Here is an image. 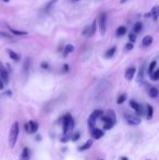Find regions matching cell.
I'll list each match as a JSON object with an SVG mask.
<instances>
[{
	"mask_svg": "<svg viewBox=\"0 0 159 160\" xmlns=\"http://www.w3.org/2000/svg\"><path fill=\"white\" fill-rule=\"evenodd\" d=\"M19 133H20L19 123L14 122V123L12 124V126H11L10 132H9V145H10L11 148H13L15 146L17 136H19Z\"/></svg>",
	"mask_w": 159,
	"mask_h": 160,
	"instance_id": "obj_1",
	"label": "cell"
},
{
	"mask_svg": "<svg viewBox=\"0 0 159 160\" xmlns=\"http://www.w3.org/2000/svg\"><path fill=\"white\" fill-rule=\"evenodd\" d=\"M74 128V120L70 114L63 117V134H67L68 131Z\"/></svg>",
	"mask_w": 159,
	"mask_h": 160,
	"instance_id": "obj_2",
	"label": "cell"
},
{
	"mask_svg": "<svg viewBox=\"0 0 159 160\" xmlns=\"http://www.w3.org/2000/svg\"><path fill=\"white\" fill-rule=\"evenodd\" d=\"M103 110H95L94 112H92V114L89 115V118H88V128H93L95 125V123H96V120L98 119L99 117H101L103 115Z\"/></svg>",
	"mask_w": 159,
	"mask_h": 160,
	"instance_id": "obj_3",
	"label": "cell"
},
{
	"mask_svg": "<svg viewBox=\"0 0 159 160\" xmlns=\"http://www.w3.org/2000/svg\"><path fill=\"white\" fill-rule=\"evenodd\" d=\"M98 23H99V31H100L101 35H105L106 30H107V13L103 12L99 15Z\"/></svg>",
	"mask_w": 159,
	"mask_h": 160,
	"instance_id": "obj_4",
	"label": "cell"
},
{
	"mask_svg": "<svg viewBox=\"0 0 159 160\" xmlns=\"http://www.w3.org/2000/svg\"><path fill=\"white\" fill-rule=\"evenodd\" d=\"M37 130H38V123L35 121H30L28 123L25 124V131L27 133H31V134H33V133L37 132Z\"/></svg>",
	"mask_w": 159,
	"mask_h": 160,
	"instance_id": "obj_5",
	"label": "cell"
},
{
	"mask_svg": "<svg viewBox=\"0 0 159 160\" xmlns=\"http://www.w3.org/2000/svg\"><path fill=\"white\" fill-rule=\"evenodd\" d=\"M100 118L105 123L106 122H116V113L112 110H108L106 115H101Z\"/></svg>",
	"mask_w": 159,
	"mask_h": 160,
	"instance_id": "obj_6",
	"label": "cell"
},
{
	"mask_svg": "<svg viewBox=\"0 0 159 160\" xmlns=\"http://www.w3.org/2000/svg\"><path fill=\"white\" fill-rule=\"evenodd\" d=\"M0 79L2 80V82H3L4 84H8V82H9V73H8L7 69L4 68V65L1 63V62H0Z\"/></svg>",
	"mask_w": 159,
	"mask_h": 160,
	"instance_id": "obj_7",
	"label": "cell"
},
{
	"mask_svg": "<svg viewBox=\"0 0 159 160\" xmlns=\"http://www.w3.org/2000/svg\"><path fill=\"white\" fill-rule=\"evenodd\" d=\"M125 119H127L128 123L131 124V125H137L141 123V119L137 115H133V114H127L125 115Z\"/></svg>",
	"mask_w": 159,
	"mask_h": 160,
	"instance_id": "obj_8",
	"label": "cell"
},
{
	"mask_svg": "<svg viewBox=\"0 0 159 160\" xmlns=\"http://www.w3.org/2000/svg\"><path fill=\"white\" fill-rule=\"evenodd\" d=\"M95 33H96V20L93 21V23L90 24V26H88L87 30L84 31V35H86L87 37H92Z\"/></svg>",
	"mask_w": 159,
	"mask_h": 160,
	"instance_id": "obj_9",
	"label": "cell"
},
{
	"mask_svg": "<svg viewBox=\"0 0 159 160\" xmlns=\"http://www.w3.org/2000/svg\"><path fill=\"white\" fill-rule=\"evenodd\" d=\"M130 106L132 107V108L135 110V112H136V114H138V115H142L143 114V108H142V106L141 105H138L137 103H136L135 100H131L130 101Z\"/></svg>",
	"mask_w": 159,
	"mask_h": 160,
	"instance_id": "obj_10",
	"label": "cell"
},
{
	"mask_svg": "<svg viewBox=\"0 0 159 160\" xmlns=\"http://www.w3.org/2000/svg\"><path fill=\"white\" fill-rule=\"evenodd\" d=\"M135 72H136V69L134 68V66L129 68L127 71H125V79H127L128 81H131V80H133L134 75H135Z\"/></svg>",
	"mask_w": 159,
	"mask_h": 160,
	"instance_id": "obj_11",
	"label": "cell"
},
{
	"mask_svg": "<svg viewBox=\"0 0 159 160\" xmlns=\"http://www.w3.org/2000/svg\"><path fill=\"white\" fill-rule=\"evenodd\" d=\"M92 137L94 139H99L104 136V131L99 130V128H92Z\"/></svg>",
	"mask_w": 159,
	"mask_h": 160,
	"instance_id": "obj_12",
	"label": "cell"
},
{
	"mask_svg": "<svg viewBox=\"0 0 159 160\" xmlns=\"http://www.w3.org/2000/svg\"><path fill=\"white\" fill-rule=\"evenodd\" d=\"M9 31H10L12 34L17 35V36H23V35H27V32H25V31H17V30H14V28H12L11 26H8Z\"/></svg>",
	"mask_w": 159,
	"mask_h": 160,
	"instance_id": "obj_13",
	"label": "cell"
},
{
	"mask_svg": "<svg viewBox=\"0 0 159 160\" xmlns=\"http://www.w3.org/2000/svg\"><path fill=\"white\" fill-rule=\"evenodd\" d=\"M152 43H153V37L147 35V36H145L144 38H143L142 45L144 46V47H148V46H151Z\"/></svg>",
	"mask_w": 159,
	"mask_h": 160,
	"instance_id": "obj_14",
	"label": "cell"
},
{
	"mask_svg": "<svg viewBox=\"0 0 159 160\" xmlns=\"http://www.w3.org/2000/svg\"><path fill=\"white\" fill-rule=\"evenodd\" d=\"M92 145H93V141L92 139H88L87 142H86L84 145H82L81 147L79 148V150H81V152H84V150H87V149H89L90 147H92Z\"/></svg>",
	"mask_w": 159,
	"mask_h": 160,
	"instance_id": "obj_15",
	"label": "cell"
},
{
	"mask_svg": "<svg viewBox=\"0 0 159 160\" xmlns=\"http://www.w3.org/2000/svg\"><path fill=\"white\" fill-rule=\"evenodd\" d=\"M21 160H30V149L25 147L21 154Z\"/></svg>",
	"mask_w": 159,
	"mask_h": 160,
	"instance_id": "obj_16",
	"label": "cell"
},
{
	"mask_svg": "<svg viewBox=\"0 0 159 160\" xmlns=\"http://www.w3.org/2000/svg\"><path fill=\"white\" fill-rule=\"evenodd\" d=\"M148 94H149V96H151L152 98H156V97L158 96V90L156 87H151V88H149Z\"/></svg>",
	"mask_w": 159,
	"mask_h": 160,
	"instance_id": "obj_17",
	"label": "cell"
},
{
	"mask_svg": "<svg viewBox=\"0 0 159 160\" xmlns=\"http://www.w3.org/2000/svg\"><path fill=\"white\" fill-rule=\"evenodd\" d=\"M73 51H74V46L71 45V44H68L65 48V56H68L69 53H71Z\"/></svg>",
	"mask_w": 159,
	"mask_h": 160,
	"instance_id": "obj_18",
	"label": "cell"
},
{
	"mask_svg": "<svg viewBox=\"0 0 159 160\" xmlns=\"http://www.w3.org/2000/svg\"><path fill=\"white\" fill-rule=\"evenodd\" d=\"M8 53H9V56H10V58L11 59H13L14 61H19L20 60V56L17 55V52H14V51H12V50H8Z\"/></svg>",
	"mask_w": 159,
	"mask_h": 160,
	"instance_id": "obj_19",
	"label": "cell"
},
{
	"mask_svg": "<svg viewBox=\"0 0 159 160\" xmlns=\"http://www.w3.org/2000/svg\"><path fill=\"white\" fill-rule=\"evenodd\" d=\"M151 15L153 17L154 21H157V17H158V7H154L151 11Z\"/></svg>",
	"mask_w": 159,
	"mask_h": 160,
	"instance_id": "obj_20",
	"label": "cell"
},
{
	"mask_svg": "<svg viewBox=\"0 0 159 160\" xmlns=\"http://www.w3.org/2000/svg\"><path fill=\"white\" fill-rule=\"evenodd\" d=\"M125 33H127V28H125L124 26H119V27L117 28V35H118V36H123Z\"/></svg>",
	"mask_w": 159,
	"mask_h": 160,
	"instance_id": "obj_21",
	"label": "cell"
},
{
	"mask_svg": "<svg viewBox=\"0 0 159 160\" xmlns=\"http://www.w3.org/2000/svg\"><path fill=\"white\" fill-rule=\"evenodd\" d=\"M154 114V108L151 105H147V119L151 120Z\"/></svg>",
	"mask_w": 159,
	"mask_h": 160,
	"instance_id": "obj_22",
	"label": "cell"
},
{
	"mask_svg": "<svg viewBox=\"0 0 159 160\" xmlns=\"http://www.w3.org/2000/svg\"><path fill=\"white\" fill-rule=\"evenodd\" d=\"M116 50H117L116 47H112V48H110L109 50H107V52H106V58H112L114 53H116Z\"/></svg>",
	"mask_w": 159,
	"mask_h": 160,
	"instance_id": "obj_23",
	"label": "cell"
},
{
	"mask_svg": "<svg viewBox=\"0 0 159 160\" xmlns=\"http://www.w3.org/2000/svg\"><path fill=\"white\" fill-rule=\"evenodd\" d=\"M142 28H143L142 23H140V22H137V23H135V24H134L133 32H134V33H140L141 31H142Z\"/></svg>",
	"mask_w": 159,
	"mask_h": 160,
	"instance_id": "obj_24",
	"label": "cell"
},
{
	"mask_svg": "<svg viewBox=\"0 0 159 160\" xmlns=\"http://www.w3.org/2000/svg\"><path fill=\"white\" fill-rule=\"evenodd\" d=\"M0 38H3V39H11V41H12V36H11L10 33L1 32V31H0Z\"/></svg>",
	"mask_w": 159,
	"mask_h": 160,
	"instance_id": "obj_25",
	"label": "cell"
},
{
	"mask_svg": "<svg viewBox=\"0 0 159 160\" xmlns=\"http://www.w3.org/2000/svg\"><path fill=\"white\" fill-rule=\"evenodd\" d=\"M57 1H58V0H50V1L45 6V11H46V12H47V11H49L50 9L52 8V6H54V4L56 3Z\"/></svg>",
	"mask_w": 159,
	"mask_h": 160,
	"instance_id": "obj_26",
	"label": "cell"
},
{
	"mask_svg": "<svg viewBox=\"0 0 159 160\" xmlns=\"http://www.w3.org/2000/svg\"><path fill=\"white\" fill-rule=\"evenodd\" d=\"M156 64H157V62H156V61H152L151 62V64H149V66H148V74L149 75L154 72V70H155V68H156Z\"/></svg>",
	"mask_w": 159,
	"mask_h": 160,
	"instance_id": "obj_27",
	"label": "cell"
},
{
	"mask_svg": "<svg viewBox=\"0 0 159 160\" xmlns=\"http://www.w3.org/2000/svg\"><path fill=\"white\" fill-rule=\"evenodd\" d=\"M114 124H116V122H106L104 124V130H110V128H113Z\"/></svg>",
	"mask_w": 159,
	"mask_h": 160,
	"instance_id": "obj_28",
	"label": "cell"
},
{
	"mask_svg": "<svg viewBox=\"0 0 159 160\" xmlns=\"http://www.w3.org/2000/svg\"><path fill=\"white\" fill-rule=\"evenodd\" d=\"M151 77H152V80H153V81H157V80L159 79V71L158 70L154 71V72L151 74Z\"/></svg>",
	"mask_w": 159,
	"mask_h": 160,
	"instance_id": "obj_29",
	"label": "cell"
},
{
	"mask_svg": "<svg viewBox=\"0 0 159 160\" xmlns=\"http://www.w3.org/2000/svg\"><path fill=\"white\" fill-rule=\"evenodd\" d=\"M80 136H81V135H80V133H78V132L72 133V135H71V137H70V138L72 139V142H76L80 138Z\"/></svg>",
	"mask_w": 159,
	"mask_h": 160,
	"instance_id": "obj_30",
	"label": "cell"
},
{
	"mask_svg": "<svg viewBox=\"0 0 159 160\" xmlns=\"http://www.w3.org/2000/svg\"><path fill=\"white\" fill-rule=\"evenodd\" d=\"M125 99H127V95H125V94H123V95H121V96L119 97V98H118V100H117V103H118L119 105H121V104H123V103H124V100H125Z\"/></svg>",
	"mask_w": 159,
	"mask_h": 160,
	"instance_id": "obj_31",
	"label": "cell"
},
{
	"mask_svg": "<svg viewBox=\"0 0 159 160\" xmlns=\"http://www.w3.org/2000/svg\"><path fill=\"white\" fill-rule=\"evenodd\" d=\"M28 69H30V59H26L25 62H24V71H25V73L28 72Z\"/></svg>",
	"mask_w": 159,
	"mask_h": 160,
	"instance_id": "obj_32",
	"label": "cell"
},
{
	"mask_svg": "<svg viewBox=\"0 0 159 160\" xmlns=\"http://www.w3.org/2000/svg\"><path fill=\"white\" fill-rule=\"evenodd\" d=\"M129 39H130V43H131V44H133L134 41H136V35H135V34H130Z\"/></svg>",
	"mask_w": 159,
	"mask_h": 160,
	"instance_id": "obj_33",
	"label": "cell"
},
{
	"mask_svg": "<svg viewBox=\"0 0 159 160\" xmlns=\"http://www.w3.org/2000/svg\"><path fill=\"white\" fill-rule=\"evenodd\" d=\"M133 44H131V43H129V44H127V45H125V49L127 50H132L133 49Z\"/></svg>",
	"mask_w": 159,
	"mask_h": 160,
	"instance_id": "obj_34",
	"label": "cell"
},
{
	"mask_svg": "<svg viewBox=\"0 0 159 160\" xmlns=\"http://www.w3.org/2000/svg\"><path fill=\"white\" fill-rule=\"evenodd\" d=\"M141 79H143V68H141L140 75H138V81H141Z\"/></svg>",
	"mask_w": 159,
	"mask_h": 160,
	"instance_id": "obj_35",
	"label": "cell"
},
{
	"mask_svg": "<svg viewBox=\"0 0 159 160\" xmlns=\"http://www.w3.org/2000/svg\"><path fill=\"white\" fill-rule=\"evenodd\" d=\"M4 88V83L2 82V80L0 79V90H2Z\"/></svg>",
	"mask_w": 159,
	"mask_h": 160,
	"instance_id": "obj_36",
	"label": "cell"
},
{
	"mask_svg": "<svg viewBox=\"0 0 159 160\" xmlns=\"http://www.w3.org/2000/svg\"><path fill=\"white\" fill-rule=\"evenodd\" d=\"M41 68H43V69H48V64L45 63V62H43V63H41Z\"/></svg>",
	"mask_w": 159,
	"mask_h": 160,
	"instance_id": "obj_37",
	"label": "cell"
},
{
	"mask_svg": "<svg viewBox=\"0 0 159 160\" xmlns=\"http://www.w3.org/2000/svg\"><path fill=\"white\" fill-rule=\"evenodd\" d=\"M63 68H65V72H68V71H69V65H68V64H65V66H63Z\"/></svg>",
	"mask_w": 159,
	"mask_h": 160,
	"instance_id": "obj_38",
	"label": "cell"
},
{
	"mask_svg": "<svg viewBox=\"0 0 159 160\" xmlns=\"http://www.w3.org/2000/svg\"><path fill=\"white\" fill-rule=\"evenodd\" d=\"M121 160H128L127 157H121Z\"/></svg>",
	"mask_w": 159,
	"mask_h": 160,
	"instance_id": "obj_39",
	"label": "cell"
},
{
	"mask_svg": "<svg viewBox=\"0 0 159 160\" xmlns=\"http://www.w3.org/2000/svg\"><path fill=\"white\" fill-rule=\"evenodd\" d=\"M76 1H80V0H72V2H76Z\"/></svg>",
	"mask_w": 159,
	"mask_h": 160,
	"instance_id": "obj_40",
	"label": "cell"
},
{
	"mask_svg": "<svg viewBox=\"0 0 159 160\" xmlns=\"http://www.w3.org/2000/svg\"><path fill=\"white\" fill-rule=\"evenodd\" d=\"M3 1H6V2H8V1H9V0H3Z\"/></svg>",
	"mask_w": 159,
	"mask_h": 160,
	"instance_id": "obj_41",
	"label": "cell"
}]
</instances>
